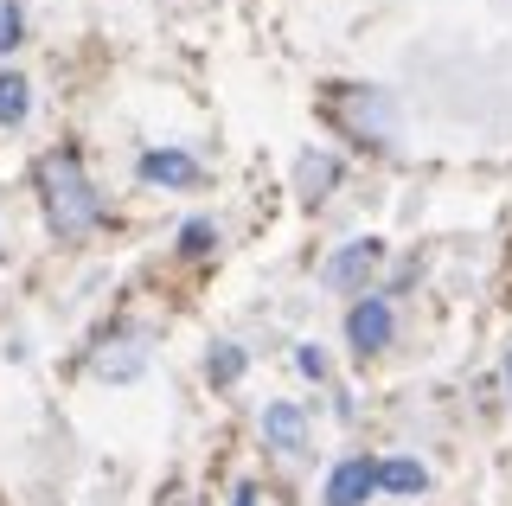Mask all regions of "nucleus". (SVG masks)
<instances>
[{"label":"nucleus","mask_w":512,"mask_h":506,"mask_svg":"<svg viewBox=\"0 0 512 506\" xmlns=\"http://www.w3.org/2000/svg\"><path fill=\"white\" fill-rule=\"evenodd\" d=\"M39 199H45V218H52L58 237H84L96 218H103V193L90 186V167L77 148H58L52 161L39 167Z\"/></svg>","instance_id":"obj_1"},{"label":"nucleus","mask_w":512,"mask_h":506,"mask_svg":"<svg viewBox=\"0 0 512 506\" xmlns=\"http://www.w3.org/2000/svg\"><path fill=\"white\" fill-rule=\"evenodd\" d=\"M327 116L340 122V129L365 135V141H391L397 135V97L378 84H340L327 97Z\"/></svg>","instance_id":"obj_2"},{"label":"nucleus","mask_w":512,"mask_h":506,"mask_svg":"<svg viewBox=\"0 0 512 506\" xmlns=\"http://www.w3.org/2000/svg\"><path fill=\"white\" fill-rule=\"evenodd\" d=\"M84 366H90L96 378H103V385H128V378L148 366V340H141L135 327H109V334L90 346V359H84Z\"/></svg>","instance_id":"obj_3"},{"label":"nucleus","mask_w":512,"mask_h":506,"mask_svg":"<svg viewBox=\"0 0 512 506\" xmlns=\"http://www.w3.org/2000/svg\"><path fill=\"white\" fill-rule=\"evenodd\" d=\"M346 340H352V353H384V346H391V302H378V295L352 302Z\"/></svg>","instance_id":"obj_4"},{"label":"nucleus","mask_w":512,"mask_h":506,"mask_svg":"<svg viewBox=\"0 0 512 506\" xmlns=\"http://www.w3.org/2000/svg\"><path fill=\"white\" fill-rule=\"evenodd\" d=\"M135 173L148 186H167V193H186V186H199V161L192 154H180V148H148L135 161Z\"/></svg>","instance_id":"obj_5"},{"label":"nucleus","mask_w":512,"mask_h":506,"mask_svg":"<svg viewBox=\"0 0 512 506\" xmlns=\"http://www.w3.org/2000/svg\"><path fill=\"white\" fill-rule=\"evenodd\" d=\"M378 257H384L378 237H352L346 250H333V263H327V289H352V282H365V276L378 270Z\"/></svg>","instance_id":"obj_6"},{"label":"nucleus","mask_w":512,"mask_h":506,"mask_svg":"<svg viewBox=\"0 0 512 506\" xmlns=\"http://www.w3.org/2000/svg\"><path fill=\"white\" fill-rule=\"evenodd\" d=\"M372 487H378V462H359V455H352V462H340L327 474V506H365Z\"/></svg>","instance_id":"obj_7"},{"label":"nucleus","mask_w":512,"mask_h":506,"mask_svg":"<svg viewBox=\"0 0 512 506\" xmlns=\"http://www.w3.org/2000/svg\"><path fill=\"white\" fill-rule=\"evenodd\" d=\"M263 436H269V449L301 455V449H308V410H301V404H269L263 410Z\"/></svg>","instance_id":"obj_8"},{"label":"nucleus","mask_w":512,"mask_h":506,"mask_svg":"<svg viewBox=\"0 0 512 506\" xmlns=\"http://www.w3.org/2000/svg\"><path fill=\"white\" fill-rule=\"evenodd\" d=\"M295 180H301V199L320 205L333 186H340V161H333V154H320V148H308V154L295 161Z\"/></svg>","instance_id":"obj_9"},{"label":"nucleus","mask_w":512,"mask_h":506,"mask_svg":"<svg viewBox=\"0 0 512 506\" xmlns=\"http://www.w3.org/2000/svg\"><path fill=\"white\" fill-rule=\"evenodd\" d=\"M378 487H384V494H397V500H416L429 487V468L410 462V455H391V462H378Z\"/></svg>","instance_id":"obj_10"},{"label":"nucleus","mask_w":512,"mask_h":506,"mask_svg":"<svg viewBox=\"0 0 512 506\" xmlns=\"http://www.w3.org/2000/svg\"><path fill=\"white\" fill-rule=\"evenodd\" d=\"M32 109V84L20 71H0V129H20Z\"/></svg>","instance_id":"obj_11"},{"label":"nucleus","mask_w":512,"mask_h":506,"mask_svg":"<svg viewBox=\"0 0 512 506\" xmlns=\"http://www.w3.org/2000/svg\"><path fill=\"white\" fill-rule=\"evenodd\" d=\"M212 244H218L212 218H186V225H180V257H212Z\"/></svg>","instance_id":"obj_12"},{"label":"nucleus","mask_w":512,"mask_h":506,"mask_svg":"<svg viewBox=\"0 0 512 506\" xmlns=\"http://www.w3.org/2000/svg\"><path fill=\"white\" fill-rule=\"evenodd\" d=\"M237 372H244V346L224 340L218 353H212V385H237Z\"/></svg>","instance_id":"obj_13"},{"label":"nucleus","mask_w":512,"mask_h":506,"mask_svg":"<svg viewBox=\"0 0 512 506\" xmlns=\"http://www.w3.org/2000/svg\"><path fill=\"white\" fill-rule=\"evenodd\" d=\"M26 33H20V0H0V52H13Z\"/></svg>","instance_id":"obj_14"},{"label":"nucleus","mask_w":512,"mask_h":506,"mask_svg":"<svg viewBox=\"0 0 512 506\" xmlns=\"http://www.w3.org/2000/svg\"><path fill=\"white\" fill-rule=\"evenodd\" d=\"M301 372H308V378H327V353H320V346H301Z\"/></svg>","instance_id":"obj_15"},{"label":"nucleus","mask_w":512,"mask_h":506,"mask_svg":"<svg viewBox=\"0 0 512 506\" xmlns=\"http://www.w3.org/2000/svg\"><path fill=\"white\" fill-rule=\"evenodd\" d=\"M154 506H199V500H192V487H167V494H154Z\"/></svg>","instance_id":"obj_16"},{"label":"nucleus","mask_w":512,"mask_h":506,"mask_svg":"<svg viewBox=\"0 0 512 506\" xmlns=\"http://www.w3.org/2000/svg\"><path fill=\"white\" fill-rule=\"evenodd\" d=\"M231 506H256V487H237V494H231Z\"/></svg>","instance_id":"obj_17"},{"label":"nucleus","mask_w":512,"mask_h":506,"mask_svg":"<svg viewBox=\"0 0 512 506\" xmlns=\"http://www.w3.org/2000/svg\"><path fill=\"white\" fill-rule=\"evenodd\" d=\"M506 398H512V353H506Z\"/></svg>","instance_id":"obj_18"}]
</instances>
